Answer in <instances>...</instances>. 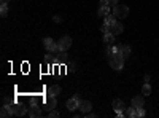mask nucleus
<instances>
[{
	"label": "nucleus",
	"instance_id": "nucleus-1",
	"mask_svg": "<svg viewBox=\"0 0 159 118\" xmlns=\"http://www.w3.org/2000/svg\"><path fill=\"white\" fill-rule=\"evenodd\" d=\"M124 58H123V54L121 53H113V54H110L108 56V62H110V67L111 69H115V70H121L123 67H124Z\"/></svg>",
	"mask_w": 159,
	"mask_h": 118
},
{
	"label": "nucleus",
	"instance_id": "nucleus-2",
	"mask_svg": "<svg viewBox=\"0 0 159 118\" xmlns=\"http://www.w3.org/2000/svg\"><path fill=\"white\" fill-rule=\"evenodd\" d=\"M113 15L118 18V19H123L129 15V7L127 5H116L113 7Z\"/></svg>",
	"mask_w": 159,
	"mask_h": 118
},
{
	"label": "nucleus",
	"instance_id": "nucleus-3",
	"mask_svg": "<svg viewBox=\"0 0 159 118\" xmlns=\"http://www.w3.org/2000/svg\"><path fill=\"white\" fill-rule=\"evenodd\" d=\"M43 46L46 48V51L48 53H54V51H59V45L52 40L51 37H46V38H43Z\"/></svg>",
	"mask_w": 159,
	"mask_h": 118
},
{
	"label": "nucleus",
	"instance_id": "nucleus-4",
	"mask_svg": "<svg viewBox=\"0 0 159 118\" xmlns=\"http://www.w3.org/2000/svg\"><path fill=\"white\" fill-rule=\"evenodd\" d=\"M57 45H59V51H67L72 46V38L69 35H64V37H61V40L57 42Z\"/></svg>",
	"mask_w": 159,
	"mask_h": 118
},
{
	"label": "nucleus",
	"instance_id": "nucleus-5",
	"mask_svg": "<svg viewBox=\"0 0 159 118\" xmlns=\"http://www.w3.org/2000/svg\"><path fill=\"white\" fill-rule=\"evenodd\" d=\"M97 15H99V16H107V15H110V5H108L107 0H100V2H99Z\"/></svg>",
	"mask_w": 159,
	"mask_h": 118
},
{
	"label": "nucleus",
	"instance_id": "nucleus-6",
	"mask_svg": "<svg viewBox=\"0 0 159 118\" xmlns=\"http://www.w3.org/2000/svg\"><path fill=\"white\" fill-rule=\"evenodd\" d=\"M29 116H32V118H38V116H42V109L38 107V104H37L35 101L30 104V107H29Z\"/></svg>",
	"mask_w": 159,
	"mask_h": 118
},
{
	"label": "nucleus",
	"instance_id": "nucleus-7",
	"mask_svg": "<svg viewBox=\"0 0 159 118\" xmlns=\"http://www.w3.org/2000/svg\"><path fill=\"white\" fill-rule=\"evenodd\" d=\"M123 31H124V26H123V22H121V21H116L115 24H111V26H110V34H113V35H119V34H123Z\"/></svg>",
	"mask_w": 159,
	"mask_h": 118
},
{
	"label": "nucleus",
	"instance_id": "nucleus-8",
	"mask_svg": "<svg viewBox=\"0 0 159 118\" xmlns=\"http://www.w3.org/2000/svg\"><path fill=\"white\" fill-rule=\"evenodd\" d=\"M56 106H57L56 97H54V96H48L46 101H45V109H46L48 112H51V110H54V109H56Z\"/></svg>",
	"mask_w": 159,
	"mask_h": 118
},
{
	"label": "nucleus",
	"instance_id": "nucleus-9",
	"mask_svg": "<svg viewBox=\"0 0 159 118\" xmlns=\"http://www.w3.org/2000/svg\"><path fill=\"white\" fill-rule=\"evenodd\" d=\"M111 107H113V110L118 113V112H124L126 110V104H124V101L123 99H115L113 102H111Z\"/></svg>",
	"mask_w": 159,
	"mask_h": 118
},
{
	"label": "nucleus",
	"instance_id": "nucleus-10",
	"mask_svg": "<svg viewBox=\"0 0 159 118\" xmlns=\"http://www.w3.org/2000/svg\"><path fill=\"white\" fill-rule=\"evenodd\" d=\"M69 62V54L65 51H59V54L54 58V64H67Z\"/></svg>",
	"mask_w": 159,
	"mask_h": 118
},
{
	"label": "nucleus",
	"instance_id": "nucleus-11",
	"mask_svg": "<svg viewBox=\"0 0 159 118\" xmlns=\"http://www.w3.org/2000/svg\"><path fill=\"white\" fill-rule=\"evenodd\" d=\"M80 110H81V113H89L92 110V104L89 101H80Z\"/></svg>",
	"mask_w": 159,
	"mask_h": 118
},
{
	"label": "nucleus",
	"instance_id": "nucleus-12",
	"mask_svg": "<svg viewBox=\"0 0 159 118\" xmlns=\"http://www.w3.org/2000/svg\"><path fill=\"white\" fill-rule=\"evenodd\" d=\"M78 107H80V99H76V97H72V99H69V101H67V109H69L70 112L76 110Z\"/></svg>",
	"mask_w": 159,
	"mask_h": 118
},
{
	"label": "nucleus",
	"instance_id": "nucleus-13",
	"mask_svg": "<svg viewBox=\"0 0 159 118\" xmlns=\"http://www.w3.org/2000/svg\"><path fill=\"white\" fill-rule=\"evenodd\" d=\"M59 94H61V86H59V85H52V86L48 88V96H54V97H57Z\"/></svg>",
	"mask_w": 159,
	"mask_h": 118
},
{
	"label": "nucleus",
	"instance_id": "nucleus-14",
	"mask_svg": "<svg viewBox=\"0 0 159 118\" xmlns=\"http://www.w3.org/2000/svg\"><path fill=\"white\" fill-rule=\"evenodd\" d=\"M145 106V99L143 96H135V97H132V107H143Z\"/></svg>",
	"mask_w": 159,
	"mask_h": 118
},
{
	"label": "nucleus",
	"instance_id": "nucleus-15",
	"mask_svg": "<svg viewBox=\"0 0 159 118\" xmlns=\"http://www.w3.org/2000/svg\"><path fill=\"white\" fill-rule=\"evenodd\" d=\"M25 113H29V109H25V107H22V106H18V104H16V110H15V115H18V116H24Z\"/></svg>",
	"mask_w": 159,
	"mask_h": 118
},
{
	"label": "nucleus",
	"instance_id": "nucleus-16",
	"mask_svg": "<svg viewBox=\"0 0 159 118\" xmlns=\"http://www.w3.org/2000/svg\"><path fill=\"white\" fill-rule=\"evenodd\" d=\"M124 116H129V118H135V116H137L135 107H126V110H124Z\"/></svg>",
	"mask_w": 159,
	"mask_h": 118
},
{
	"label": "nucleus",
	"instance_id": "nucleus-17",
	"mask_svg": "<svg viewBox=\"0 0 159 118\" xmlns=\"http://www.w3.org/2000/svg\"><path fill=\"white\" fill-rule=\"evenodd\" d=\"M115 37L116 35H113V34H105L103 35V42L107 43V45H113L115 43Z\"/></svg>",
	"mask_w": 159,
	"mask_h": 118
},
{
	"label": "nucleus",
	"instance_id": "nucleus-18",
	"mask_svg": "<svg viewBox=\"0 0 159 118\" xmlns=\"http://www.w3.org/2000/svg\"><path fill=\"white\" fill-rule=\"evenodd\" d=\"M119 53L123 54V58L124 59H127L129 56H130V46H127V45H123V48H121V51Z\"/></svg>",
	"mask_w": 159,
	"mask_h": 118
},
{
	"label": "nucleus",
	"instance_id": "nucleus-19",
	"mask_svg": "<svg viewBox=\"0 0 159 118\" xmlns=\"http://www.w3.org/2000/svg\"><path fill=\"white\" fill-rule=\"evenodd\" d=\"M116 21H118V18H116L115 15H107V16H105V24H110V26H111V24H115Z\"/></svg>",
	"mask_w": 159,
	"mask_h": 118
},
{
	"label": "nucleus",
	"instance_id": "nucleus-20",
	"mask_svg": "<svg viewBox=\"0 0 159 118\" xmlns=\"http://www.w3.org/2000/svg\"><path fill=\"white\" fill-rule=\"evenodd\" d=\"M142 94H145V96H150V94H151V86H150V83H145V85L142 86Z\"/></svg>",
	"mask_w": 159,
	"mask_h": 118
},
{
	"label": "nucleus",
	"instance_id": "nucleus-21",
	"mask_svg": "<svg viewBox=\"0 0 159 118\" xmlns=\"http://www.w3.org/2000/svg\"><path fill=\"white\" fill-rule=\"evenodd\" d=\"M7 15H8V5L7 3H2V7H0V16L7 18Z\"/></svg>",
	"mask_w": 159,
	"mask_h": 118
},
{
	"label": "nucleus",
	"instance_id": "nucleus-22",
	"mask_svg": "<svg viewBox=\"0 0 159 118\" xmlns=\"http://www.w3.org/2000/svg\"><path fill=\"white\" fill-rule=\"evenodd\" d=\"M0 116H2V118L11 116V113H10V110H8V107H7V106H3L2 109H0Z\"/></svg>",
	"mask_w": 159,
	"mask_h": 118
},
{
	"label": "nucleus",
	"instance_id": "nucleus-23",
	"mask_svg": "<svg viewBox=\"0 0 159 118\" xmlns=\"http://www.w3.org/2000/svg\"><path fill=\"white\" fill-rule=\"evenodd\" d=\"M100 31H102L103 35H105V34H110V24H105V22H103V26L100 27Z\"/></svg>",
	"mask_w": 159,
	"mask_h": 118
},
{
	"label": "nucleus",
	"instance_id": "nucleus-24",
	"mask_svg": "<svg viewBox=\"0 0 159 118\" xmlns=\"http://www.w3.org/2000/svg\"><path fill=\"white\" fill-rule=\"evenodd\" d=\"M135 112H137V116H145V109L143 107H137Z\"/></svg>",
	"mask_w": 159,
	"mask_h": 118
},
{
	"label": "nucleus",
	"instance_id": "nucleus-25",
	"mask_svg": "<svg viewBox=\"0 0 159 118\" xmlns=\"http://www.w3.org/2000/svg\"><path fill=\"white\" fill-rule=\"evenodd\" d=\"M48 116H49V118H57V116H59V112L51 110V112H48Z\"/></svg>",
	"mask_w": 159,
	"mask_h": 118
},
{
	"label": "nucleus",
	"instance_id": "nucleus-26",
	"mask_svg": "<svg viewBox=\"0 0 159 118\" xmlns=\"http://www.w3.org/2000/svg\"><path fill=\"white\" fill-rule=\"evenodd\" d=\"M3 104H15V99L13 97H3Z\"/></svg>",
	"mask_w": 159,
	"mask_h": 118
},
{
	"label": "nucleus",
	"instance_id": "nucleus-27",
	"mask_svg": "<svg viewBox=\"0 0 159 118\" xmlns=\"http://www.w3.org/2000/svg\"><path fill=\"white\" fill-rule=\"evenodd\" d=\"M107 2H108V5H110V7H116L119 0H107Z\"/></svg>",
	"mask_w": 159,
	"mask_h": 118
},
{
	"label": "nucleus",
	"instance_id": "nucleus-28",
	"mask_svg": "<svg viewBox=\"0 0 159 118\" xmlns=\"http://www.w3.org/2000/svg\"><path fill=\"white\" fill-rule=\"evenodd\" d=\"M84 115H86V118H96V116H97L96 113H92V112H89V113H84Z\"/></svg>",
	"mask_w": 159,
	"mask_h": 118
},
{
	"label": "nucleus",
	"instance_id": "nucleus-29",
	"mask_svg": "<svg viewBox=\"0 0 159 118\" xmlns=\"http://www.w3.org/2000/svg\"><path fill=\"white\" fill-rule=\"evenodd\" d=\"M52 21H54V22H61V21H62V18H61L59 15H56L54 18H52Z\"/></svg>",
	"mask_w": 159,
	"mask_h": 118
},
{
	"label": "nucleus",
	"instance_id": "nucleus-30",
	"mask_svg": "<svg viewBox=\"0 0 159 118\" xmlns=\"http://www.w3.org/2000/svg\"><path fill=\"white\" fill-rule=\"evenodd\" d=\"M69 70H70V72H75V64H70V65H69Z\"/></svg>",
	"mask_w": 159,
	"mask_h": 118
},
{
	"label": "nucleus",
	"instance_id": "nucleus-31",
	"mask_svg": "<svg viewBox=\"0 0 159 118\" xmlns=\"http://www.w3.org/2000/svg\"><path fill=\"white\" fill-rule=\"evenodd\" d=\"M0 2H2V3H7V5H8V3H10V0H0Z\"/></svg>",
	"mask_w": 159,
	"mask_h": 118
}]
</instances>
